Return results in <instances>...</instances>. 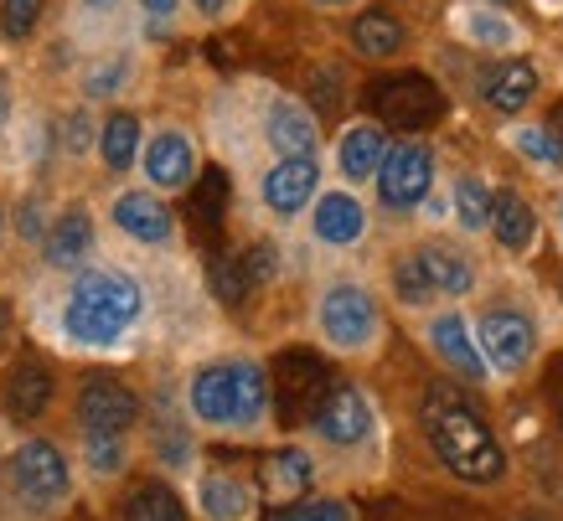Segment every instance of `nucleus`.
I'll return each instance as SVG.
<instances>
[{
    "label": "nucleus",
    "mask_w": 563,
    "mask_h": 521,
    "mask_svg": "<svg viewBox=\"0 0 563 521\" xmlns=\"http://www.w3.org/2000/svg\"><path fill=\"white\" fill-rule=\"evenodd\" d=\"M388 289H393V300L404 304V310H434V300H440V295H434V285H429L419 248L393 253V264H388Z\"/></svg>",
    "instance_id": "33"
},
{
    "label": "nucleus",
    "mask_w": 563,
    "mask_h": 521,
    "mask_svg": "<svg viewBox=\"0 0 563 521\" xmlns=\"http://www.w3.org/2000/svg\"><path fill=\"white\" fill-rule=\"evenodd\" d=\"M120 521H187V506L166 480H140L124 490Z\"/></svg>",
    "instance_id": "32"
},
{
    "label": "nucleus",
    "mask_w": 563,
    "mask_h": 521,
    "mask_svg": "<svg viewBox=\"0 0 563 521\" xmlns=\"http://www.w3.org/2000/svg\"><path fill=\"white\" fill-rule=\"evenodd\" d=\"M187 5H191V11H197L202 21H222L228 11H233V0H187Z\"/></svg>",
    "instance_id": "44"
},
{
    "label": "nucleus",
    "mask_w": 563,
    "mask_h": 521,
    "mask_svg": "<svg viewBox=\"0 0 563 521\" xmlns=\"http://www.w3.org/2000/svg\"><path fill=\"white\" fill-rule=\"evenodd\" d=\"M310 486H316V459H310V450L285 444V450L264 454V465H258V496L290 506V501H300V496H310Z\"/></svg>",
    "instance_id": "26"
},
{
    "label": "nucleus",
    "mask_w": 563,
    "mask_h": 521,
    "mask_svg": "<svg viewBox=\"0 0 563 521\" xmlns=\"http://www.w3.org/2000/svg\"><path fill=\"white\" fill-rule=\"evenodd\" d=\"M306 212H310V237H316L321 248L352 253L367 243V233H373V212H367V202H362L352 186L316 191V202H310Z\"/></svg>",
    "instance_id": "13"
},
{
    "label": "nucleus",
    "mask_w": 563,
    "mask_h": 521,
    "mask_svg": "<svg viewBox=\"0 0 563 521\" xmlns=\"http://www.w3.org/2000/svg\"><path fill=\"white\" fill-rule=\"evenodd\" d=\"M486 233L507 258H532L538 243H543V218L538 207L528 202V191L517 186H492V218H486Z\"/></svg>",
    "instance_id": "20"
},
{
    "label": "nucleus",
    "mask_w": 563,
    "mask_h": 521,
    "mask_svg": "<svg viewBox=\"0 0 563 521\" xmlns=\"http://www.w3.org/2000/svg\"><path fill=\"white\" fill-rule=\"evenodd\" d=\"M233 367H239V423H233V434H264V423L274 413L269 372L254 356H233Z\"/></svg>",
    "instance_id": "30"
},
{
    "label": "nucleus",
    "mask_w": 563,
    "mask_h": 521,
    "mask_svg": "<svg viewBox=\"0 0 563 521\" xmlns=\"http://www.w3.org/2000/svg\"><path fill=\"white\" fill-rule=\"evenodd\" d=\"M57 403V372L42 356L21 352L11 367L0 372V413L11 423H42Z\"/></svg>",
    "instance_id": "14"
},
{
    "label": "nucleus",
    "mask_w": 563,
    "mask_h": 521,
    "mask_svg": "<svg viewBox=\"0 0 563 521\" xmlns=\"http://www.w3.org/2000/svg\"><path fill=\"white\" fill-rule=\"evenodd\" d=\"M207 285H212V295H218L228 310H239L249 295H254V285H249V274H243V264L239 258H212V269H207Z\"/></svg>",
    "instance_id": "39"
},
{
    "label": "nucleus",
    "mask_w": 563,
    "mask_h": 521,
    "mask_svg": "<svg viewBox=\"0 0 563 521\" xmlns=\"http://www.w3.org/2000/svg\"><path fill=\"white\" fill-rule=\"evenodd\" d=\"M197 506H202L207 521H254L258 490L233 470H202V480H197Z\"/></svg>",
    "instance_id": "27"
},
{
    "label": "nucleus",
    "mask_w": 563,
    "mask_h": 521,
    "mask_svg": "<svg viewBox=\"0 0 563 521\" xmlns=\"http://www.w3.org/2000/svg\"><path fill=\"white\" fill-rule=\"evenodd\" d=\"M548 124H553V135H559V140H563V103H559V114L548 119Z\"/></svg>",
    "instance_id": "49"
},
{
    "label": "nucleus",
    "mask_w": 563,
    "mask_h": 521,
    "mask_svg": "<svg viewBox=\"0 0 563 521\" xmlns=\"http://www.w3.org/2000/svg\"><path fill=\"white\" fill-rule=\"evenodd\" d=\"M140 16L151 21V32H176V21H181V11H187V0H135Z\"/></svg>",
    "instance_id": "42"
},
{
    "label": "nucleus",
    "mask_w": 563,
    "mask_h": 521,
    "mask_svg": "<svg viewBox=\"0 0 563 521\" xmlns=\"http://www.w3.org/2000/svg\"><path fill=\"white\" fill-rule=\"evenodd\" d=\"M187 408L207 434H233V423H239V367L233 362H202L187 383Z\"/></svg>",
    "instance_id": "18"
},
{
    "label": "nucleus",
    "mask_w": 563,
    "mask_h": 521,
    "mask_svg": "<svg viewBox=\"0 0 563 521\" xmlns=\"http://www.w3.org/2000/svg\"><path fill=\"white\" fill-rule=\"evenodd\" d=\"M109 222H114L130 243H140V248H172L176 243L172 202H166L161 191H145V186H124V191H114Z\"/></svg>",
    "instance_id": "17"
},
{
    "label": "nucleus",
    "mask_w": 563,
    "mask_h": 521,
    "mask_svg": "<svg viewBox=\"0 0 563 521\" xmlns=\"http://www.w3.org/2000/svg\"><path fill=\"white\" fill-rule=\"evenodd\" d=\"M306 5H316V11H325V16H336V11H357L362 0H306Z\"/></svg>",
    "instance_id": "46"
},
{
    "label": "nucleus",
    "mask_w": 563,
    "mask_h": 521,
    "mask_svg": "<svg viewBox=\"0 0 563 521\" xmlns=\"http://www.w3.org/2000/svg\"><path fill=\"white\" fill-rule=\"evenodd\" d=\"M11 331H16V315H11V304L0 300V352L11 346Z\"/></svg>",
    "instance_id": "47"
},
{
    "label": "nucleus",
    "mask_w": 563,
    "mask_h": 521,
    "mask_svg": "<svg viewBox=\"0 0 563 521\" xmlns=\"http://www.w3.org/2000/svg\"><path fill=\"white\" fill-rule=\"evenodd\" d=\"M496 5H507V0H496Z\"/></svg>",
    "instance_id": "52"
},
{
    "label": "nucleus",
    "mask_w": 563,
    "mask_h": 521,
    "mask_svg": "<svg viewBox=\"0 0 563 521\" xmlns=\"http://www.w3.org/2000/svg\"><path fill=\"white\" fill-rule=\"evenodd\" d=\"M507 145L517 151V160H528L543 176H563V140L553 135V124H532V119H512L507 124Z\"/></svg>",
    "instance_id": "31"
},
{
    "label": "nucleus",
    "mask_w": 563,
    "mask_h": 521,
    "mask_svg": "<svg viewBox=\"0 0 563 521\" xmlns=\"http://www.w3.org/2000/svg\"><path fill=\"white\" fill-rule=\"evenodd\" d=\"M538 99H543V68L532 63L528 52L501 57V63L486 68V78H481V103L501 119H522Z\"/></svg>",
    "instance_id": "19"
},
{
    "label": "nucleus",
    "mask_w": 563,
    "mask_h": 521,
    "mask_svg": "<svg viewBox=\"0 0 563 521\" xmlns=\"http://www.w3.org/2000/svg\"><path fill=\"white\" fill-rule=\"evenodd\" d=\"M325 387H331V367L325 356H316L310 346H285L269 367V398L285 413V423H310V413L321 408Z\"/></svg>",
    "instance_id": "7"
},
{
    "label": "nucleus",
    "mask_w": 563,
    "mask_h": 521,
    "mask_svg": "<svg viewBox=\"0 0 563 521\" xmlns=\"http://www.w3.org/2000/svg\"><path fill=\"white\" fill-rule=\"evenodd\" d=\"M140 170H145V181L151 191H191L197 176H202V151H197V135H191L187 124H155L151 135L140 140Z\"/></svg>",
    "instance_id": "8"
},
{
    "label": "nucleus",
    "mask_w": 563,
    "mask_h": 521,
    "mask_svg": "<svg viewBox=\"0 0 563 521\" xmlns=\"http://www.w3.org/2000/svg\"><path fill=\"white\" fill-rule=\"evenodd\" d=\"M135 52H99L78 68V93H84V103H120L135 84Z\"/></svg>",
    "instance_id": "29"
},
{
    "label": "nucleus",
    "mask_w": 563,
    "mask_h": 521,
    "mask_svg": "<svg viewBox=\"0 0 563 521\" xmlns=\"http://www.w3.org/2000/svg\"><path fill=\"white\" fill-rule=\"evenodd\" d=\"M383 151H388V124H377V119H352L342 135H336V151H331L336 176H342L346 186H367L377 160H383Z\"/></svg>",
    "instance_id": "25"
},
{
    "label": "nucleus",
    "mask_w": 563,
    "mask_h": 521,
    "mask_svg": "<svg viewBox=\"0 0 563 521\" xmlns=\"http://www.w3.org/2000/svg\"><path fill=\"white\" fill-rule=\"evenodd\" d=\"M316 191H321V160H316V155H279V160L258 176V202L279 222L300 218V212L316 202Z\"/></svg>",
    "instance_id": "16"
},
{
    "label": "nucleus",
    "mask_w": 563,
    "mask_h": 521,
    "mask_svg": "<svg viewBox=\"0 0 563 521\" xmlns=\"http://www.w3.org/2000/svg\"><path fill=\"white\" fill-rule=\"evenodd\" d=\"M93 140H99V114L88 103H68L57 114V124H52V145H57V155H68V160H88Z\"/></svg>",
    "instance_id": "35"
},
{
    "label": "nucleus",
    "mask_w": 563,
    "mask_h": 521,
    "mask_svg": "<svg viewBox=\"0 0 563 521\" xmlns=\"http://www.w3.org/2000/svg\"><path fill=\"white\" fill-rule=\"evenodd\" d=\"M140 392L130 383H120V377H109V372H93V377H84L78 383V392H73V419H78V429H109V434H130L140 423Z\"/></svg>",
    "instance_id": "12"
},
{
    "label": "nucleus",
    "mask_w": 563,
    "mask_h": 521,
    "mask_svg": "<svg viewBox=\"0 0 563 521\" xmlns=\"http://www.w3.org/2000/svg\"><path fill=\"white\" fill-rule=\"evenodd\" d=\"M424 429L444 470L461 475L465 486H496L507 475V450L496 444L492 423L461 398V387H429L424 392Z\"/></svg>",
    "instance_id": "2"
},
{
    "label": "nucleus",
    "mask_w": 563,
    "mask_h": 521,
    "mask_svg": "<svg viewBox=\"0 0 563 521\" xmlns=\"http://www.w3.org/2000/svg\"><path fill=\"white\" fill-rule=\"evenodd\" d=\"M559 243H563V202H559Z\"/></svg>",
    "instance_id": "50"
},
{
    "label": "nucleus",
    "mask_w": 563,
    "mask_h": 521,
    "mask_svg": "<svg viewBox=\"0 0 563 521\" xmlns=\"http://www.w3.org/2000/svg\"><path fill=\"white\" fill-rule=\"evenodd\" d=\"M476 346L496 377H528L538 367V320L512 300H492L476 310Z\"/></svg>",
    "instance_id": "6"
},
{
    "label": "nucleus",
    "mask_w": 563,
    "mask_h": 521,
    "mask_svg": "<svg viewBox=\"0 0 563 521\" xmlns=\"http://www.w3.org/2000/svg\"><path fill=\"white\" fill-rule=\"evenodd\" d=\"M239 264H243V274H249V285H254V289H258V285H274V279H279V253H274L269 243H254V248L243 253Z\"/></svg>",
    "instance_id": "41"
},
{
    "label": "nucleus",
    "mask_w": 563,
    "mask_h": 521,
    "mask_svg": "<svg viewBox=\"0 0 563 521\" xmlns=\"http://www.w3.org/2000/svg\"><path fill=\"white\" fill-rule=\"evenodd\" d=\"M383 304L357 279H336L316 295V336L336 356H373L383 346Z\"/></svg>",
    "instance_id": "3"
},
{
    "label": "nucleus",
    "mask_w": 563,
    "mask_h": 521,
    "mask_svg": "<svg viewBox=\"0 0 563 521\" xmlns=\"http://www.w3.org/2000/svg\"><path fill=\"white\" fill-rule=\"evenodd\" d=\"M274 521H352V506L331 501V496H321V501H306V496H300V501H290Z\"/></svg>",
    "instance_id": "40"
},
{
    "label": "nucleus",
    "mask_w": 563,
    "mask_h": 521,
    "mask_svg": "<svg viewBox=\"0 0 563 521\" xmlns=\"http://www.w3.org/2000/svg\"><path fill=\"white\" fill-rule=\"evenodd\" d=\"M5 490L21 511L32 517H57L73 501V459L52 439H21L5 454Z\"/></svg>",
    "instance_id": "4"
},
{
    "label": "nucleus",
    "mask_w": 563,
    "mask_h": 521,
    "mask_svg": "<svg viewBox=\"0 0 563 521\" xmlns=\"http://www.w3.org/2000/svg\"><path fill=\"white\" fill-rule=\"evenodd\" d=\"M140 140H145V119L135 109H109L99 119V140H93V155L109 176H124V170L140 160Z\"/></svg>",
    "instance_id": "28"
},
{
    "label": "nucleus",
    "mask_w": 563,
    "mask_h": 521,
    "mask_svg": "<svg viewBox=\"0 0 563 521\" xmlns=\"http://www.w3.org/2000/svg\"><path fill=\"white\" fill-rule=\"evenodd\" d=\"M310 429H316V439L331 444V450H357V444H367V439H373V403H367V392L352 383H331L321 408L310 413Z\"/></svg>",
    "instance_id": "15"
},
{
    "label": "nucleus",
    "mask_w": 563,
    "mask_h": 521,
    "mask_svg": "<svg viewBox=\"0 0 563 521\" xmlns=\"http://www.w3.org/2000/svg\"><path fill=\"white\" fill-rule=\"evenodd\" d=\"M434 181H440V151H434L424 135L388 140V151H383V160H377V170H373L377 207L393 212V218H413V212L429 202Z\"/></svg>",
    "instance_id": "5"
},
{
    "label": "nucleus",
    "mask_w": 563,
    "mask_h": 521,
    "mask_svg": "<svg viewBox=\"0 0 563 521\" xmlns=\"http://www.w3.org/2000/svg\"><path fill=\"white\" fill-rule=\"evenodd\" d=\"M346 42L367 63H393V57H404V47H409V21L398 16V11H388V5H362L357 16H352V26H346Z\"/></svg>",
    "instance_id": "23"
},
{
    "label": "nucleus",
    "mask_w": 563,
    "mask_h": 521,
    "mask_svg": "<svg viewBox=\"0 0 563 521\" xmlns=\"http://www.w3.org/2000/svg\"><path fill=\"white\" fill-rule=\"evenodd\" d=\"M140 315H145V289H140L135 274L109 269V264H78L73 269L68 300H63V331H68L73 346L103 352L130 325H140Z\"/></svg>",
    "instance_id": "1"
},
{
    "label": "nucleus",
    "mask_w": 563,
    "mask_h": 521,
    "mask_svg": "<svg viewBox=\"0 0 563 521\" xmlns=\"http://www.w3.org/2000/svg\"><path fill=\"white\" fill-rule=\"evenodd\" d=\"M559 429H563V408H559Z\"/></svg>",
    "instance_id": "51"
},
{
    "label": "nucleus",
    "mask_w": 563,
    "mask_h": 521,
    "mask_svg": "<svg viewBox=\"0 0 563 521\" xmlns=\"http://www.w3.org/2000/svg\"><path fill=\"white\" fill-rule=\"evenodd\" d=\"M450 207H455L461 233H486V218H492V181L471 166L455 170V181H450Z\"/></svg>",
    "instance_id": "34"
},
{
    "label": "nucleus",
    "mask_w": 563,
    "mask_h": 521,
    "mask_svg": "<svg viewBox=\"0 0 563 521\" xmlns=\"http://www.w3.org/2000/svg\"><path fill=\"white\" fill-rule=\"evenodd\" d=\"M120 0H78V11H88V16H109Z\"/></svg>",
    "instance_id": "48"
},
{
    "label": "nucleus",
    "mask_w": 563,
    "mask_h": 521,
    "mask_svg": "<svg viewBox=\"0 0 563 521\" xmlns=\"http://www.w3.org/2000/svg\"><path fill=\"white\" fill-rule=\"evenodd\" d=\"M419 258H424V274H429V285H434L440 300L461 304V300L476 295L481 264L461 248V243H450V237H424V243H419Z\"/></svg>",
    "instance_id": "22"
},
{
    "label": "nucleus",
    "mask_w": 563,
    "mask_h": 521,
    "mask_svg": "<svg viewBox=\"0 0 563 521\" xmlns=\"http://www.w3.org/2000/svg\"><path fill=\"white\" fill-rule=\"evenodd\" d=\"M373 109L377 124H393L404 135H424L429 124L444 119V88L424 73H398V78H383L373 88Z\"/></svg>",
    "instance_id": "9"
},
{
    "label": "nucleus",
    "mask_w": 563,
    "mask_h": 521,
    "mask_svg": "<svg viewBox=\"0 0 563 521\" xmlns=\"http://www.w3.org/2000/svg\"><path fill=\"white\" fill-rule=\"evenodd\" d=\"M306 103L316 114H342L346 109V68L342 63H310Z\"/></svg>",
    "instance_id": "37"
},
{
    "label": "nucleus",
    "mask_w": 563,
    "mask_h": 521,
    "mask_svg": "<svg viewBox=\"0 0 563 521\" xmlns=\"http://www.w3.org/2000/svg\"><path fill=\"white\" fill-rule=\"evenodd\" d=\"M11 119H16V93H11V84L0 78V135L11 130Z\"/></svg>",
    "instance_id": "45"
},
{
    "label": "nucleus",
    "mask_w": 563,
    "mask_h": 521,
    "mask_svg": "<svg viewBox=\"0 0 563 521\" xmlns=\"http://www.w3.org/2000/svg\"><path fill=\"white\" fill-rule=\"evenodd\" d=\"M47 207H42V197H26V202L16 207V233L26 237V243H42V233H47Z\"/></svg>",
    "instance_id": "43"
},
{
    "label": "nucleus",
    "mask_w": 563,
    "mask_h": 521,
    "mask_svg": "<svg viewBox=\"0 0 563 521\" xmlns=\"http://www.w3.org/2000/svg\"><path fill=\"white\" fill-rule=\"evenodd\" d=\"M455 36H461L471 52H492V57H512V52H528V26L517 11L496 5V0H461L455 16H450Z\"/></svg>",
    "instance_id": "11"
},
{
    "label": "nucleus",
    "mask_w": 563,
    "mask_h": 521,
    "mask_svg": "<svg viewBox=\"0 0 563 521\" xmlns=\"http://www.w3.org/2000/svg\"><path fill=\"white\" fill-rule=\"evenodd\" d=\"M93 243H99V233H93V212H88L84 202H73L47 222V233H42V258H47L52 269L73 274L78 264H88Z\"/></svg>",
    "instance_id": "24"
},
{
    "label": "nucleus",
    "mask_w": 563,
    "mask_h": 521,
    "mask_svg": "<svg viewBox=\"0 0 563 521\" xmlns=\"http://www.w3.org/2000/svg\"><path fill=\"white\" fill-rule=\"evenodd\" d=\"M419 336H424L429 356L440 362V367H450L461 383H492V367H486V356H481L476 336H471V320H465L461 304H450V310H434V315H424V325H419Z\"/></svg>",
    "instance_id": "10"
},
{
    "label": "nucleus",
    "mask_w": 563,
    "mask_h": 521,
    "mask_svg": "<svg viewBox=\"0 0 563 521\" xmlns=\"http://www.w3.org/2000/svg\"><path fill=\"white\" fill-rule=\"evenodd\" d=\"M258 130H264L274 155H316L321 151V114H316L306 99H290V93H269Z\"/></svg>",
    "instance_id": "21"
},
{
    "label": "nucleus",
    "mask_w": 563,
    "mask_h": 521,
    "mask_svg": "<svg viewBox=\"0 0 563 521\" xmlns=\"http://www.w3.org/2000/svg\"><path fill=\"white\" fill-rule=\"evenodd\" d=\"M47 21V0H0V36L5 42H32Z\"/></svg>",
    "instance_id": "38"
},
{
    "label": "nucleus",
    "mask_w": 563,
    "mask_h": 521,
    "mask_svg": "<svg viewBox=\"0 0 563 521\" xmlns=\"http://www.w3.org/2000/svg\"><path fill=\"white\" fill-rule=\"evenodd\" d=\"M84 465H88V475H99V480L124 475L130 470V439L109 434V429H84Z\"/></svg>",
    "instance_id": "36"
}]
</instances>
